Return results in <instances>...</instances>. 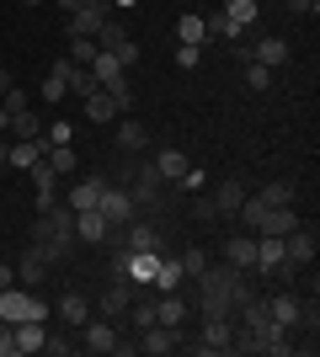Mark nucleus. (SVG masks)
<instances>
[{
	"label": "nucleus",
	"instance_id": "4468645a",
	"mask_svg": "<svg viewBox=\"0 0 320 357\" xmlns=\"http://www.w3.org/2000/svg\"><path fill=\"white\" fill-rule=\"evenodd\" d=\"M229 261V267H241V272H257V235L251 229H241V235H229L224 240V251H219Z\"/></svg>",
	"mask_w": 320,
	"mask_h": 357
},
{
	"label": "nucleus",
	"instance_id": "5fc2aeb1",
	"mask_svg": "<svg viewBox=\"0 0 320 357\" xmlns=\"http://www.w3.org/2000/svg\"><path fill=\"white\" fill-rule=\"evenodd\" d=\"M6 155H11V144H6V139H0V165H6Z\"/></svg>",
	"mask_w": 320,
	"mask_h": 357
},
{
	"label": "nucleus",
	"instance_id": "a878e982",
	"mask_svg": "<svg viewBox=\"0 0 320 357\" xmlns=\"http://www.w3.org/2000/svg\"><path fill=\"white\" fill-rule=\"evenodd\" d=\"M150 288H155V294H176V288H182V261H176V256H160Z\"/></svg>",
	"mask_w": 320,
	"mask_h": 357
},
{
	"label": "nucleus",
	"instance_id": "a211bd4d",
	"mask_svg": "<svg viewBox=\"0 0 320 357\" xmlns=\"http://www.w3.org/2000/svg\"><path fill=\"white\" fill-rule=\"evenodd\" d=\"M107 192V176L102 171H96V176H80L75 187H70V208L75 213H86V208H96V197Z\"/></svg>",
	"mask_w": 320,
	"mask_h": 357
},
{
	"label": "nucleus",
	"instance_id": "c756f323",
	"mask_svg": "<svg viewBox=\"0 0 320 357\" xmlns=\"http://www.w3.org/2000/svg\"><path fill=\"white\" fill-rule=\"evenodd\" d=\"M245 203V187L241 181H224L219 192H213V208H219V219H235V208Z\"/></svg>",
	"mask_w": 320,
	"mask_h": 357
},
{
	"label": "nucleus",
	"instance_id": "f257e3e1",
	"mask_svg": "<svg viewBox=\"0 0 320 357\" xmlns=\"http://www.w3.org/2000/svg\"><path fill=\"white\" fill-rule=\"evenodd\" d=\"M192 283H198V314H203V320H213V314H235L245 298L257 294L251 272L229 267V261H208Z\"/></svg>",
	"mask_w": 320,
	"mask_h": 357
},
{
	"label": "nucleus",
	"instance_id": "aec40b11",
	"mask_svg": "<svg viewBox=\"0 0 320 357\" xmlns=\"http://www.w3.org/2000/svg\"><path fill=\"white\" fill-rule=\"evenodd\" d=\"M59 320H64L70 331H80L86 320H91V298L75 294V288H70V294H59Z\"/></svg>",
	"mask_w": 320,
	"mask_h": 357
},
{
	"label": "nucleus",
	"instance_id": "6e6552de",
	"mask_svg": "<svg viewBox=\"0 0 320 357\" xmlns=\"http://www.w3.org/2000/svg\"><path fill=\"white\" fill-rule=\"evenodd\" d=\"M187 352H198V357L235 352V320H229V314H213V320H203V342H192Z\"/></svg>",
	"mask_w": 320,
	"mask_h": 357
},
{
	"label": "nucleus",
	"instance_id": "f8f14e48",
	"mask_svg": "<svg viewBox=\"0 0 320 357\" xmlns=\"http://www.w3.org/2000/svg\"><path fill=\"white\" fill-rule=\"evenodd\" d=\"M54 75H59V80H64V91H70V96H80V102H86L91 91H102V86H96V75L86 70V64L64 59V54H59V59H54Z\"/></svg>",
	"mask_w": 320,
	"mask_h": 357
},
{
	"label": "nucleus",
	"instance_id": "9d476101",
	"mask_svg": "<svg viewBox=\"0 0 320 357\" xmlns=\"http://www.w3.org/2000/svg\"><path fill=\"white\" fill-rule=\"evenodd\" d=\"M75 347L80 352H112V347H118V320H102V314H91V320H86V326H80V336H75Z\"/></svg>",
	"mask_w": 320,
	"mask_h": 357
},
{
	"label": "nucleus",
	"instance_id": "a18cd8bd",
	"mask_svg": "<svg viewBox=\"0 0 320 357\" xmlns=\"http://www.w3.org/2000/svg\"><path fill=\"white\" fill-rule=\"evenodd\" d=\"M0 357H16V326L0 320Z\"/></svg>",
	"mask_w": 320,
	"mask_h": 357
},
{
	"label": "nucleus",
	"instance_id": "5701e85b",
	"mask_svg": "<svg viewBox=\"0 0 320 357\" xmlns=\"http://www.w3.org/2000/svg\"><path fill=\"white\" fill-rule=\"evenodd\" d=\"M86 118H91L96 128H102V123H118V118H123V107L112 102L107 91H91V96H86Z\"/></svg>",
	"mask_w": 320,
	"mask_h": 357
},
{
	"label": "nucleus",
	"instance_id": "9b49d317",
	"mask_svg": "<svg viewBox=\"0 0 320 357\" xmlns=\"http://www.w3.org/2000/svg\"><path fill=\"white\" fill-rule=\"evenodd\" d=\"M139 352H144V357L182 352V326H144V331H139Z\"/></svg>",
	"mask_w": 320,
	"mask_h": 357
},
{
	"label": "nucleus",
	"instance_id": "ea45409f",
	"mask_svg": "<svg viewBox=\"0 0 320 357\" xmlns=\"http://www.w3.org/2000/svg\"><path fill=\"white\" fill-rule=\"evenodd\" d=\"M107 96H112V102L123 107V112H128V107H134V86H128V75H123V80H112V86H102Z\"/></svg>",
	"mask_w": 320,
	"mask_h": 357
},
{
	"label": "nucleus",
	"instance_id": "de8ad7c7",
	"mask_svg": "<svg viewBox=\"0 0 320 357\" xmlns=\"http://www.w3.org/2000/svg\"><path fill=\"white\" fill-rule=\"evenodd\" d=\"M182 187H187V192H203V187H208V176H203V171H192V165H187V171H182Z\"/></svg>",
	"mask_w": 320,
	"mask_h": 357
},
{
	"label": "nucleus",
	"instance_id": "c85d7f7f",
	"mask_svg": "<svg viewBox=\"0 0 320 357\" xmlns=\"http://www.w3.org/2000/svg\"><path fill=\"white\" fill-rule=\"evenodd\" d=\"M261 203H267V208H294V197H299V187H294V181H267V187H261Z\"/></svg>",
	"mask_w": 320,
	"mask_h": 357
},
{
	"label": "nucleus",
	"instance_id": "f03ea898",
	"mask_svg": "<svg viewBox=\"0 0 320 357\" xmlns=\"http://www.w3.org/2000/svg\"><path fill=\"white\" fill-rule=\"evenodd\" d=\"M32 240H38V245H48V251L64 261V256L75 251V208H70V203H64V208H59V203H54V208H43L38 219H32Z\"/></svg>",
	"mask_w": 320,
	"mask_h": 357
},
{
	"label": "nucleus",
	"instance_id": "58836bf2",
	"mask_svg": "<svg viewBox=\"0 0 320 357\" xmlns=\"http://www.w3.org/2000/svg\"><path fill=\"white\" fill-rule=\"evenodd\" d=\"M245 86H251V91H267V86H273V70L251 59V64H245Z\"/></svg>",
	"mask_w": 320,
	"mask_h": 357
},
{
	"label": "nucleus",
	"instance_id": "7ed1b4c3",
	"mask_svg": "<svg viewBox=\"0 0 320 357\" xmlns=\"http://www.w3.org/2000/svg\"><path fill=\"white\" fill-rule=\"evenodd\" d=\"M96 48H107V54H112L123 70H134V64H139V43H134V32L123 27V22H112V16H107L102 27H96Z\"/></svg>",
	"mask_w": 320,
	"mask_h": 357
},
{
	"label": "nucleus",
	"instance_id": "dca6fc26",
	"mask_svg": "<svg viewBox=\"0 0 320 357\" xmlns=\"http://www.w3.org/2000/svg\"><path fill=\"white\" fill-rule=\"evenodd\" d=\"M251 59L267 64V70H283V64L294 59V43L289 38H261V43H251Z\"/></svg>",
	"mask_w": 320,
	"mask_h": 357
},
{
	"label": "nucleus",
	"instance_id": "49530a36",
	"mask_svg": "<svg viewBox=\"0 0 320 357\" xmlns=\"http://www.w3.org/2000/svg\"><path fill=\"white\" fill-rule=\"evenodd\" d=\"M43 352H48V357H70V352H75V342H70V336H48Z\"/></svg>",
	"mask_w": 320,
	"mask_h": 357
},
{
	"label": "nucleus",
	"instance_id": "e433bc0d",
	"mask_svg": "<svg viewBox=\"0 0 320 357\" xmlns=\"http://www.w3.org/2000/svg\"><path fill=\"white\" fill-rule=\"evenodd\" d=\"M38 139H43V149H54V144H70V139H75V128L54 118V123H43V134H38Z\"/></svg>",
	"mask_w": 320,
	"mask_h": 357
},
{
	"label": "nucleus",
	"instance_id": "6ab92c4d",
	"mask_svg": "<svg viewBox=\"0 0 320 357\" xmlns=\"http://www.w3.org/2000/svg\"><path fill=\"white\" fill-rule=\"evenodd\" d=\"M107 235H112V224H107L96 208L75 213V240H86V245H107Z\"/></svg>",
	"mask_w": 320,
	"mask_h": 357
},
{
	"label": "nucleus",
	"instance_id": "8fccbe9b",
	"mask_svg": "<svg viewBox=\"0 0 320 357\" xmlns=\"http://www.w3.org/2000/svg\"><path fill=\"white\" fill-rule=\"evenodd\" d=\"M16 283V267H11V261H0V288H11Z\"/></svg>",
	"mask_w": 320,
	"mask_h": 357
},
{
	"label": "nucleus",
	"instance_id": "393cba45",
	"mask_svg": "<svg viewBox=\"0 0 320 357\" xmlns=\"http://www.w3.org/2000/svg\"><path fill=\"white\" fill-rule=\"evenodd\" d=\"M32 160H43V139H11V155H6V165H11V171H27Z\"/></svg>",
	"mask_w": 320,
	"mask_h": 357
},
{
	"label": "nucleus",
	"instance_id": "c03bdc74",
	"mask_svg": "<svg viewBox=\"0 0 320 357\" xmlns=\"http://www.w3.org/2000/svg\"><path fill=\"white\" fill-rule=\"evenodd\" d=\"M0 107H6V112H22V107H32V102H27V91H22V86H11L6 96H0Z\"/></svg>",
	"mask_w": 320,
	"mask_h": 357
},
{
	"label": "nucleus",
	"instance_id": "37998d69",
	"mask_svg": "<svg viewBox=\"0 0 320 357\" xmlns=\"http://www.w3.org/2000/svg\"><path fill=\"white\" fill-rule=\"evenodd\" d=\"M192 219H219V208H213L208 192H192Z\"/></svg>",
	"mask_w": 320,
	"mask_h": 357
},
{
	"label": "nucleus",
	"instance_id": "473e14b6",
	"mask_svg": "<svg viewBox=\"0 0 320 357\" xmlns=\"http://www.w3.org/2000/svg\"><path fill=\"white\" fill-rule=\"evenodd\" d=\"M257 0H224V22H235V27H251L257 22Z\"/></svg>",
	"mask_w": 320,
	"mask_h": 357
},
{
	"label": "nucleus",
	"instance_id": "ddd939ff",
	"mask_svg": "<svg viewBox=\"0 0 320 357\" xmlns=\"http://www.w3.org/2000/svg\"><path fill=\"white\" fill-rule=\"evenodd\" d=\"M134 294H139V288L128 283V278H112V288L96 298V314H102V320H123V314H128V304H134Z\"/></svg>",
	"mask_w": 320,
	"mask_h": 357
},
{
	"label": "nucleus",
	"instance_id": "2f4dec72",
	"mask_svg": "<svg viewBox=\"0 0 320 357\" xmlns=\"http://www.w3.org/2000/svg\"><path fill=\"white\" fill-rule=\"evenodd\" d=\"M43 160L54 165L59 176H70V171H75V165H80V155H75V144H54V149H43Z\"/></svg>",
	"mask_w": 320,
	"mask_h": 357
},
{
	"label": "nucleus",
	"instance_id": "39448f33",
	"mask_svg": "<svg viewBox=\"0 0 320 357\" xmlns=\"http://www.w3.org/2000/svg\"><path fill=\"white\" fill-rule=\"evenodd\" d=\"M267 314H273L283 331H299V326L315 331V304H305L299 294H273L267 298Z\"/></svg>",
	"mask_w": 320,
	"mask_h": 357
},
{
	"label": "nucleus",
	"instance_id": "1a4fd4ad",
	"mask_svg": "<svg viewBox=\"0 0 320 357\" xmlns=\"http://www.w3.org/2000/svg\"><path fill=\"white\" fill-rule=\"evenodd\" d=\"M96 213H102L112 229H123L128 219H139V208H134V197H128V187H112V181H107V192L96 197Z\"/></svg>",
	"mask_w": 320,
	"mask_h": 357
},
{
	"label": "nucleus",
	"instance_id": "3c124183",
	"mask_svg": "<svg viewBox=\"0 0 320 357\" xmlns=\"http://www.w3.org/2000/svg\"><path fill=\"white\" fill-rule=\"evenodd\" d=\"M16 80H11V70H6V64H0V96H6V91H11Z\"/></svg>",
	"mask_w": 320,
	"mask_h": 357
},
{
	"label": "nucleus",
	"instance_id": "79ce46f5",
	"mask_svg": "<svg viewBox=\"0 0 320 357\" xmlns=\"http://www.w3.org/2000/svg\"><path fill=\"white\" fill-rule=\"evenodd\" d=\"M176 64H182V70H198V64H203V48L198 43H176Z\"/></svg>",
	"mask_w": 320,
	"mask_h": 357
},
{
	"label": "nucleus",
	"instance_id": "2eb2a0df",
	"mask_svg": "<svg viewBox=\"0 0 320 357\" xmlns=\"http://www.w3.org/2000/svg\"><path fill=\"white\" fill-rule=\"evenodd\" d=\"M112 144L123 149V155H144L150 149V128L139 118H118V134H112Z\"/></svg>",
	"mask_w": 320,
	"mask_h": 357
},
{
	"label": "nucleus",
	"instance_id": "bb28decb",
	"mask_svg": "<svg viewBox=\"0 0 320 357\" xmlns=\"http://www.w3.org/2000/svg\"><path fill=\"white\" fill-rule=\"evenodd\" d=\"M11 139H38L43 134V112H32V107H22V112H11V128H6Z\"/></svg>",
	"mask_w": 320,
	"mask_h": 357
},
{
	"label": "nucleus",
	"instance_id": "c9c22d12",
	"mask_svg": "<svg viewBox=\"0 0 320 357\" xmlns=\"http://www.w3.org/2000/svg\"><path fill=\"white\" fill-rule=\"evenodd\" d=\"M176 261H182V278H198V272L208 267V251H203V245H187Z\"/></svg>",
	"mask_w": 320,
	"mask_h": 357
},
{
	"label": "nucleus",
	"instance_id": "4d7b16f0",
	"mask_svg": "<svg viewBox=\"0 0 320 357\" xmlns=\"http://www.w3.org/2000/svg\"><path fill=\"white\" fill-rule=\"evenodd\" d=\"M139 6H144V0H139Z\"/></svg>",
	"mask_w": 320,
	"mask_h": 357
},
{
	"label": "nucleus",
	"instance_id": "603ef678",
	"mask_svg": "<svg viewBox=\"0 0 320 357\" xmlns=\"http://www.w3.org/2000/svg\"><path fill=\"white\" fill-rule=\"evenodd\" d=\"M54 6H59V11L70 16V11H80V6H86V0H54Z\"/></svg>",
	"mask_w": 320,
	"mask_h": 357
},
{
	"label": "nucleus",
	"instance_id": "0eeeda50",
	"mask_svg": "<svg viewBox=\"0 0 320 357\" xmlns=\"http://www.w3.org/2000/svg\"><path fill=\"white\" fill-rule=\"evenodd\" d=\"M128 197H134L139 213H155L160 203H166V181H160V171H155V165H139L134 181H128Z\"/></svg>",
	"mask_w": 320,
	"mask_h": 357
},
{
	"label": "nucleus",
	"instance_id": "09e8293b",
	"mask_svg": "<svg viewBox=\"0 0 320 357\" xmlns=\"http://www.w3.org/2000/svg\"><path fill=\"white\" fill-rule=\"evenodd\" d=\"M289 11H294V16H315L320 0H289Z\"/></svg>",
	"mask_w": 320,
	"mask_h": 357
},
{
	"label": "nucleus",
	"instance_id": "423d86ee",
	"mask_svg": "<svg viewBox=\"0 0 320 357\" xmlns=\"http://www.w3.org/2000/svg\"><path fill=\"white\" fill-rule=\"evenodd\" d=\"M54 267H59V256L48 251V245H38V240H32L27 251L16 256V283H22V288H38Z\"/></svg>",
	"mask_w": 320,
	"mask_h": 357
},
{
	"label": "nucleus",
	"instance_id": "4c0bfd02",
	"mask_svg": "<svg viewBox=\"0 0 320 357\" xmlns=\"http://www.w3.org/2000/svg\"><path fill=\"white\" fill-rule=\"evenodd\" d=\"M128 320H134V331L155 326V298H139V304H128Z\"/></svg>",
	"mask_w": 320,
	"mask_h": 357
},
{
	"label": "nucleus",
	"instance_id": "864d4df0",
	"mask_svg": "<svg viewBox=\"0 0 320 357\" xmlns=\"http://www.w3.org/2000/svg\"><path fill=\"white\" fill-rule=\"evenodd\" d=\"M139 0H112V11H134Z\"/></svg>",
	"mask_w": 320,
	"mask_h": 357
},
{
	"label": "nucleus",
	"instance_id": "a19ab883",
	"mask_svg": "<svg viewBox=\"0 0 320 357\" xmlns=\"http://www.w3.org/2000/svg\"><path fill=\"white\" fill-rule=\"evenodd\" d=\"M64 96H70V91H64V80H59L54 70H48V80H43V102H48V107H59Z\"/></svg>",
	"mask_w": 320,
	"mask_h": 357
},
{
	"label": "nucleus",
	"instance_id": "4be33fe9",
	"mask_svg": "<svg viewBox=\"0 0 320 357\" xmlns=\"http://www.w3.org/2000/svg\"><path fill=\"white\" fill-rule=\"evenodd\" d=\"M150 165L160 171V181H182V171H187L192 160H187L176 144H166V149H155V160H150Z\"/></svg>",
	"mask_w": 320,
	"mask_h": 357
},
{
	"label": "nucleus",
	"instance_id": "cd10ccee",
	"mask_svg": "<svg viewBox=\"0 0 320 357\" xmlns=\"http://www.w3.org/2000/svg\"><path fill=\"white\" fill-rule=\"evenodd\" d=\"M86 70L96 75V86H112V80H123V75H128V70H123L118 59H112V54H107V48H96V59L86 64Z\"/></svg>",
	"mask_w": 320,
	"mask_h": 357
},
{
	"label": "nucleus",
	"instance_id": "7c9ffc66",
	"mask_svg": "<svg viewBox=\"0 0 320 357\" xmlns=\"http://www.w3.org/2000/svg\"><path fill=\"white\" fill-rule=\"evenodd\" d=\"M294 224H299V213H294V208H267V213H261V229H257V235H289Z\"/></svg>",
	"mask_w": 320,
	"mask_h": 357
},
{
	"label": "nucleus",
	"instance_id": "412c9836",
	"mask_svg": "<svg viewBox=\"0 0 320 357\" xmlns=\"http://www.w3.org/2000/svg\"><path fill=\"white\" fill-rule=\"evenodd\" d=\"M43 342H48V320H22L16 326V357L43 352Z\"/></svg>",
	"mask_w": 320,
	"mask_h": 357
},
{
	"label": "nucleus",
	"instance_id": "b1692460",
	"mask_svg": "<svg viewBox=\"0 0 320 357\" xmlns=\"http://www.w3.org/2000/svg\"><path fill=\"white\" fill-rule=\"evenodd\" d=\"M273 267H283V235H257V272L267 278Z\"/></svg>",
	"mask_w": 320,
	"mask_h": 357
},
{
	"label": "nucleus",
	"instance_id": "f3484780",
	"mask_svg": "<svg viewBox=\"0 0 320 357\" xmlns=\"http://www.w3.org/2000/svg\"><path fill=\"white\" fill-rule=\"evenodd\" d=\"M123 245L128 251H160V229L150 219H128L123 224Z\"/></svg>",
	"mask_w": 320,
	"mask_h": 357
},
{
	"label": "nucleus",
	"instance_id": "6e6d98bb",
	"mask_svg": "<svg viewBox=\"0 0 320 357\" xmlns=\"http://www.w3.org/2000/svg\"><path fill=\"white\" fill-rule=\"evenodd\" d=\"M22 6H48V0H22Z\"/></svg>",
	"mask_w": 320,
	"mask_h": 357
},
{
	"label": "nucleus",
	"instance_id": "20e7f679",
	"mask_svg": "<svg viewBox=\"0 0 320 357\" xmlns=\"http://www.w3.org/2000/svg\"><path fill=\"white\" fill-rule=\"evenodd\" d=\"M0 320H11V326H22V320H48V304L11 283V288H0Z\"/></svg>",
	"mask_w": 320,
	"mask_h": 357
},
{
	"label": "nucleus",
	"instance_id": "72a5a7b5",
	"mask_svg": "<svg viewBox=\"0 0 320 357\" xmlns=\"http://www.w3.org/2000/svg\"><path fill=\"white\" fill-rule=\"evenodd\" d=\"M176 43H208V32H203V16H182V22H176Z\"/></svg>",
	"mask_w": 320,
	"mask_h": 357
},
{
	"label": "nucleus",
	"instance_id": "f704fd0d",
	"mask_svg": "<svg viewBox=\"0 0 320 357\" xmlns=\"http://www.w3.org/2000/svg\"><path fill=\"white\" fill-rule=\"evenodd\" d=\"M64 59H75V64H91L96 59V38H64Z\"/></svg>",
	"mask_w": 320,
	"mask_h": 357
}]
</instances>
